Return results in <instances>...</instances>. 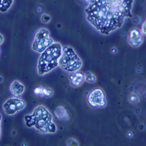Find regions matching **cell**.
<instances>
[{
    "label": "cell",
    "mask_w": 146,
    "mask_h": 146,
    "mask_svg": "<svg viewBox=\"0 0 146 146\" xmlns=\"http://www.w3.org/2000/svg\"><path fill=\"white\" fill-rule=\"evenodd\" d=\"M134 0H94L85 9L86 20L100 33L109 35L132 17Z\"/></svg>",
    "instance_id": "1"
},
{
    "label": "cell",
    "mask_w": 146,
    "mask_h": 146,
    "mask_svg": "<svg viewBox=\"0 0 146 146\" xmlns=\"http://www.w3.org/2000/svg\"><path fill=\"white\" fill-rule=\"evenodd\" d=\"M63 46L59 42H53L45 51L40 53L37 61V73L39 75H44L58 66V61L62 54Z\"/></svg>",
    "instance_id": "2"
},
{
    "label": "cell",
    "mask_w": 146,
    "mask_h": 146,
    "mask_svg": "<svg viewBox=\"0 0 146 146\" xmlns=\"http://www.w3.org/2000/svg\"><path fill=\"white\" fill-rule=\"evenodd\" d=\"M34 126L41 133H55L57 132V126L52 120V113L47 108L43 106H37L31 113Z\"/></svg>",
    "instance_id": "3"
},
{
    "label": "cell",
    "mask_w": 146,
    "mask_h": 146,
    "mask_svg": "<svg viewBox=\"0 0 146 146\" xmlns=\"http://www.w3.org/2000/svg\"><path fill=\"white\" fill-rule=\"evenodd\" d=\"M83 62L74 49L69 46H64L62 54L58 61V66L66 72L72 73L80 70L82 68Z\"/></svg>",
    "instance_id": "4"
},
{
    "label": "cell",
    "mask_w": 146,
    "mask_h": 146,
    "mask_svg": "<svg viewBox=\"0 0 146 146\" xmlns=\"http://www.w3.org/2000/svg\"><path fill=\"white\" fill-rule=\"evenodd\" d=\"M53 42V39L50 36V31L46 28H41L36 31L35 35L31 48L36 52L42 53Z\"/></svg>",
    "instance_id": "5"
},
{
    "label": "cell",
    "mask_w": 146,
    "mask_h": 146,
    "mask_svg": "<svg viewBox=\"0 0 146 146\" xmlns=\"http://www.w3.org/2000/svg\"><path fill=\"white\" fill-rule=\"evenodd\" d=\"M88 104L93 108H103L106 106V99L104 90L101 88L93 89L87 98Z\"/></svg>",
    "instance_id": "6"
},
{
    "label": "cell",
    "mask_w": 146,
    "mask_h": 146,
    "mask_svg": "<svg viewBox=\"0 0 146 146\" xmlns=\"http://www.w3.org/2000/svg\"><path fill=\"white\" fill-rule=\"evenodd\" d=\"M25 102L18 97H12L8 99L3 104V110L8 116H13L22 111L25 107Z\"/></svg>",
    "instance_id": "7"
},
{
    "label": "cell",
    "mask_w": 146,
    "mask_h": 146,
    "mask_svg": "<svg viewBox=\"0 0 146 146\" xmlns=\"http://www.w3.org/2000/svg\"><path fill=\"white\" fill-rule=\"evenodd\" d=\"M143 42H144V39H143V36H142L140 31L138 30L137 28L131 29L129 33H128V36H127L128 44L132 47L138 48L142 45Z\"/></svg>",
    "instance_id": "8"
},
{
    "label": "cell",
    "mask_w": 146,
    "mask_h": 146,
    "mask_svg": "<svg viewBox=\"0 0 146 146\" xmlns=\"http://www.w3.org/2000/svg\"><path fill=\"white\" fill-rule=\"evenodd\" d=\"M68 80L72 87L79 88L84 82V74H83L82 72H80L79 70L75 72H72L68 75Z\"/></svg>",
    "instance_id": "9"
},
{
    "label": "cell",
    "mask_w": 146,
    "mask_h": 146,
    "mask_svg": "<svg viewBox=\"0 0 146 146\" xmlns=\"http://www.w3.org/2000/svg\"><path fill=\"white\" fill-rule=\"evenodd\" d=\"M9 90H10V92L12 95H14V96L15 97H19L21 96V95L25 92V85L21 83V81L19 80H14L11 84H10V87H9Z\"/></svg>",
    "instance_id": "10"
},
{
    "label": "cell",
    "mask_w": 146,
    "mask_h": 146,
    "mask_svg": "<svg viewBox=\"0 0 146 146\" xmlns=\"http://www.w3.org/2000/svg\"><path fill=\"white\" fill-rule=\"evenodd\" d=\"M34 94L37 96L48 98L52 96L53 95V90L52 89L49 87H44V86H37L34 89Z\"/></svg>",
    "instance_id": "11"
},
{
    "label": "cell",
    "mask_w": 146,
    "mask_h": 146,
    "mask_svg": "<svg viewBox=\"0 0 146 146\" xmlns=\"http://www.w3.org/2000/svg\"><path fill=\"white\" fill-rule=\"evenodd\" d=\"M54 114L59 120H61L63 122H68L69 120V114H68L67 109L63 106H59L56 107V109L54 111Z\"/></svg>",
    "instance_id": "12"
},
{
    "label": "cell",
    "mask_w": 146,
    "mask_h": 146,
    "mask_svg": "<svg viewBox=\"0 0 146 146\" xmlns=\"http://www.w3.org/2000/svg\"><path fill=\"white\" fill-rule=\"evenodd\" d=\"M14 0H0V12L6 13L13 5Z\"/></svg>",
    "instance_id": "13"
},
{
    "label": "cell",
    "mask_w": 146,
    "mask_h": 146,
    "mask_svg": "<svg viewBox=\"0 0 146 146\" xmlns=\"http://www.w3.org/2000/svg\"><path fill=\"white\" fill-rule=\"evenodd\" d=\"M84 81H86V82L90 84L96 83V77L92 72L87 71V72L84 73Z\"/></svg>",
    "instance_id": "14"
},
{
    "label": "cell",
    "mask_w": 146,
    "mask_h": 146,
    "mask_svg": "<svg viewBox=\"0 0 146 146\" xmlns=\"http://www.w3.org/2000/svg\"><path fill=\"white\" fill-rule=\"evenodd\" d=\"M24 120H25V123L26 127H33L34 122H33V118H32L31 114L25 115V117H24Z\"/></svg>",
    "instance_id": "15"
},
{
    "label": "cell",
    "mask_w": 146,
    "mask_h": 146,
    "mask_svg": "<svg viewBox=\"0 0 146 146\" xmlns=\"http://www.w3.org/2000/svg\"><path fill=\"white\" fill-rule=\"evenodd\" d=\"M128 102L129 103L133 105H137L139 102V98L137 94H134V93H132L131 95H129L128 96Z\"/></svg>",
    "instance_id": "16"
},
{
    "label": "cell",
    "mask_w": 146,
    "mask_h": 146,
    "mask_svg": "<svg viewBox=\"0 0 146 146\" xmlns=\"http://www.w3.org/2000/svg\"><path fill=\"white\" fill-rule=\"evenodd\" d=\"M41 21L44 24H47L51 21V17H50V15H48L46 14H44V15H42V17H41Z\"/></svg>",
    "instance_id": "17"
},
{
    "label": "cell",
    "mask_w": 146,
    "mask_h": 146,
    "mask_svg": "<svg viewBox=\"0 0 146 146\" xmlns=\"http://www.w3.org/2000/svg\"><path fill=\"white\" fill-rule=\"evenodd\" d=\"M141 34H143L144 36H145L146 33V21H144V23L142 24V27H141Z\"/></svg>",
    "instance_id": "18"
},
{
    "label": "cell",
    "mask_w": 146,
    "mask_h": 146,
    "mask_svg": "<svg viewBox=\"0 0 146 146\" xmlns=\"http://www.w3.org/2000/svg\"><path fill=\"white\" fill-rule=\"evenodd\" d=\"M111 52H112L113 54H115V53H117V47H115V46H113V47L111 48Z\"/></svg>",
    "instance_id": "19"
},
{
    "label": "cell",
    "mask_w": 146,
    "mask_h": 146,
    "mask_svg": "<svg viewBox=\"0 0 146 146\" xmlns=\"http://www.w3.org/2000/svg\"><path fill=\"white\" fill-rule=\"evenodd\" d=\"M3 41H4V37H3V36L2 34H0V45L3 44Z\"/></svg>",
    "instance_id": "20"
},
{
    "label": "cell",
    "mask_w": 146,
    "mask_h": 146,
    "mask_svg": "<svg viewBox=\"0 0 146 146\" xmlns=\"http://www.w3.org/2000/svg\"><path fill=\"white\" fill-rule=\"evenodd\" d=\"M1 123H2V115L0 114V138H1Z\"/></svg>",
    "instance_id": "21"
},
{
    "label": "cell",
    "mask_w": 146,
    "mask_h": 146,
    "mask_svg": "<svg viewBox=\"0 0 146 146\" xmlns=\"http://www.w3.org/2000/svg\"><path fill=\"white\" fill-rule=\"evenodd\" d=\"M84 1H85V2H87V3H89V4H90V3H91L94 0H84Z\"/></svg>",
    "instance_id": "22"
},
{
    "label": "cell",
    "mask_w": 146,
    "mask_h": 146,
    "mask_svg": "<svg viewBox=\"0 0 146 146\" xmlns=\"http://www.w3.org/2000/svg\"><path fill=\"white\" fill-rule=\"evenodd\" d=\"M3 81V78L0 75V83H2Z\"/></svg>",
    "instance_id": "23"
}]
</instances>
